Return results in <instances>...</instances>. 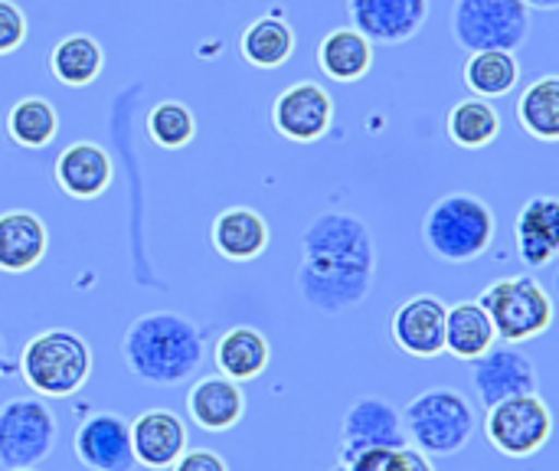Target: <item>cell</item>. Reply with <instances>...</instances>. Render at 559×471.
I'll use <instances>...</instances> for the list:
<instances>
[{"label": "cell", "instance_id": "6da1fadb", "mask_svg": "<svg viewBox=\"0 0 559 471\" xmlns=\"http://www.w3.org/2000/svg\"><path fill=\"white\" fill-rule=\"evenodd\" d=\"M377 275V246L367 223L344 210H324L301 236V262L295 272L298 295L321 315L357 308Z\"/></svg>", "mask_w": 559, "mask_h": 471}, {"label": "cell", "instance_id": "7a4b0ae2", "mask_svg": "<svg viewBox=\"0 0 559 471\" xmlns=\"http://www.w3.org/2000/svg\"><path fill=\"white\" fill-rule=\"evenodd\" d=\"M200 328L177 311H147L134 318L121 338V357L128 370L151 387L187 384L203 364Z\"/></svg>", "mask_w": 559, "mask_h": 471}, {"label": "cell", "instance_id": "3957f363", "mask_svg": "<svg viewBox=\"0 0 559 471\" xmlns=\"http://www.w3.org/2000/svg\"><path fill=\"white\" fill-rule=\"evenodd\" d=\"M400 420L406 446L419 449L429 459L459 456L478 429V413L472 400L452 387H429L416 393L400 413Z\"/></svg>", "mask_w": 559, "mask_h": 471}, {"label": "cell", "instance_id": "277c9868", "mask_svg": "<svg viewBox=\"0 0 559 471\" xmlns=\"http://www.w3.org/2000/svg\"><path fill=\"white\" fill-rule=\"evenodd\" d=\"M498 220L491 207L475 193H445L423 220V243L429 256L449 266L481 259L495 243Z\"/></svg>", "mask_w": 559, "mask_h": 471}, {"label": "cell", "instance_id": "5b68a950", "mask_svg": "<svg viewBox=\"0 0 559 471\" xmlns=\"http://www.w3.org/2000/svg\"><path fill=\"white\" fill-rule=\"evenodd\" d=\"M20 374L26 387L43 400H66L79 393L92 377L88 341L69 328L39 331L23 344Z\"/></svg>", "mask_w": 559, "mask_h": 471}, {"label": "cell", "instance_id": "8992f818", "mask_svg": "<svg viewBox=\"0 0 559 471\" xmlns=\"http://www.w3.org/2000/svg\"><path fill=\"white\" fill-rule=\"evenodd\" d=\"M478 305L488 311L498 341L524 344L550 331L554 325V298L534 275H511L491 282Z\"/></svg>", "mask_w": 559, "mask_h": 471}, {"label": "cell", "instance_id": "52a82bcc", "mask_svg": "<svg viewBox=\"0 0 559 471\" xmlns=\"http://www.w3.org/2000/svg\"><path fill=\"white\" fill-rule=\"evenodd\" d=\"M452 36L465 52H514L531 36V7L524 0H455Z\"/></svg>", "mask_w": 559, "mask_h": 471}, {"label": "cell", "instance_id": "ba28073f", "mask_svg": "<svg viewBox=\"0 0 559 471\" xmlns=\"http://www.w3.org/2000/svg\"><path fill=\"white\" fill-rule=\"evenodd\" d=\"M59 423L43 397H13L0 407V469H36L49 459Z\"/></svg>", "mask_w": 559, "mask_h": 471}, {"label": "cell", "instance_id": "9c48e42d", "mask_svg": "<svg viewBox=\"0 0 559 471\" xmlns=\"http://www.w3.org/2000/svg\"><path fill=\"white\" fill-rule=\"evenodd\" d=\"M485 436L501 456L531 459L550 443L554 413H550V407L544 403L540 393L511 397V400H501V403L488 407Z\"/></svg>", "mask_w": 559, "mask_h": 471}, {"label": "cell", "instance_id": "30bf717a", "mask_svg": "<svg viewBox=\"0 0 559 471\" xmlns=\"http://www.w3.org/2000/svg\"><path fill=\"white\" fill-rule=\"evenodd\" d=\"M472 390L478 403L488 410L501 400L540 393V374L534 357H527L518 344H491L481 357L468 361Z\"/></svg>", "mask_w": 559, "mask_h": 471}, {"label": "cell", "instance_id": "8fae6325", "mask_svg": "<svg viewBox=\"0 0 559 471\" xmlns=\"http://www.w3.org/2000/svg\"><path fill=\"white\" fill-rule=\"evenodd\" d=\"M334 98L318 82H295L272 102V125L282 138L311 144L331 131Z\"/></svg>", "mask_w": 559, "mask_h": 471}, {"label": "cell", "instance_id": "7c38bea8", "mask_svg": "<svg viewBox=\"0 0 559 471\" xmlns=\"http://www.w3.org/2000/svg\"><path fill=\"white\" fill-rule=\"evenodd\" d=\"M429 0H347L350 26L373 46H400L429 20Z\"/></svg>", "mask_w": 559, "mask_h": 471}, {"label": "cell", "instance_id": "4fadbf2b", "mask_svg": "<svg viewBox=\"0 0 559 471\" xmlns=\"http://www.w3.org/2000/svg\"><path fill=\"white\" fill-rule=\"evenodd\" d=\"M75 459L88 471H134L131 420L118 413H92L72 436Z\"/></svg>", "mask_w": 559, "mask_h": 471}, {"label": "cell", "instance_id": "5bb4252c", "mask_svg": "<svg viewBox=\"0 0 559 471\" xmlns=\"http://www.w3.org/2000/svg\"><path fill=\"white\" fill-rule=\"evenodd\" d=\"M400 446H406V433H403L400 410L390 400L360 397L357 403H350V410L344 413V423H341V459L337 462H344L364 449H400Z\"/></svg>", "mask_w": 559, "mask_h": 471}, {"label": "cell", "instance_id": "9a60e30c", "mask_svg": "<svg viewBox=\"0 0 559 471\" xmlns=\"http://www.w3.org/2000/svg\"><path fill=\"white\" fill-rule=\"evenodd\" d=\"M390 331L409 357H439L445 351V302L439 295H413L393 311Z\"/></svg>", "mask_w": 559, "mask_h": 471}, {"label": "cell", "instance_id": "2e32d148", "mask_svg": "<svg viewBox=\"0 0 559 471\" xmlns=\"http://www.w3.org/2000/svg\"><path fill=\"white\" fill-rule=\"evenodd\" d=\"M111 154L95 141H72L56 157V184L72 200H95L111 187Z\"/></svg>", "mask_w": 559, "mask_h": 471}, {"label": "cell", "instance_id": "e0dca14e", "mask_svg": "<svg viewBox=\"0 0 559 471\" xmlns=\"http://www.w3.org/2000/svg\"><path fill=\"white\" fill-rule=\"evenodd\" d=\"M187 449V426L170 410H147L131 423L134 462L151 471H167Z\"/></svg>", "mask_w": 559, "mask_h": 471}, {"label": "cell", "instance_id": "ac0fdd59", "mask_svg": "<svg viewBox=\"0 0 559 471\" xmlns=\"http://www.w3.org/2000/svg\"><path fill=\"white\" fill-rule=\"evenodd\" d=\"M187 413L203 433H226L246 416V393L223 374L200 377L187 393Z\"/></svg>", "mask_w": 559, "mask_h": 471}, {"label": "cell", "instance_id": "d6986e66", "mask_svg": "<svg viewBox=\"0 0 559 471\" xmlns=\"http://www.w3.org/2000/svg\"><path fill=\"white\" fill-rule=\"evenodd\" d=\"M514 246L527 269H544L559 252V200L534 197L521 207L514 223Z\"/></svg>", "mask_w": 559, "mask_h": 471}, {"label": "cell", "instance_id": "ffe728a7", "mask_svg": "<svg viewBox=\"0 0 559 471\" xmlns=\"http://www.w3.org/2000/svg\"><path fill=\"white\" fill-rule=\"evenodd\" d=\"M49 229L29 210H7L0 213V272L20 275L36 269L46 259Z\"/></svg>", "mask_w": 559, "mask_h": 471}, {"label": "cell", "instance_id": "44dd1931", "mask_svg": "<svg viewBox=\"0 0 559 471\" xmlns=\"http://www.w3.org/2000/svg\"><path fill=\"white\" fill-rule=\"evenodd\" d=\"M210 243L229 262H255L269 249V223L252 207H229L213 220Z\"/></svg>", "mask_w": 559, "mask_h": 471}, {"label": "cell", "instance_id": "7402d4cb", "mask_svg": "<svg viewBox=\"0 0 559 471\" xmlns=\"http://www.w3.org/2000/svg\"><path fill=\"white\" fill-rule=\"evenodd\" d=\"M269 361H272V344L252 325H236L216 341V367L223 377L236 384H249L262 377Z\"/></svg>", "mask_w": 559, "mask_h": 471}, {"label": "cell", "instance_id": "603a6c76", "mask_svg": "<svg viewBox=\"0 0 559 471\" xmlns=\"http://www.w3.org/2000/svg\"><path fill=\"white\" fill-rule=\"evenodd\" d=\"M318 66L334 82H360L373 66V43L354 26H337L321 39Z\"/></svg>", "mask_w": 559, "mask_h": 471}, {"label": "cell", "instance_id": "cb8c5ba5", "mask_svg": "<svg viewBox=\"0 0 559 471\" xmlns=\"http://www.w3.org/2000/svg\"><path fill=\"white\" fill-rule=\"evenodd\" d=\"M239 52L255 69H278L295 52V30L288 26L285 16L265 13L246 26L242 39H239Z\"/></svg>", "mask_w": 559, "mask_h": 471}, {"label": "cell", "instance_id": "d4e9b609", "mask_svg": "<svg viewBox=\"0 0 559 471\" xmlns=\"http://www.w3.org/2000/svg\"><path fill=\"white\" fill-rule=\"evenodd\" d=\"M498 341L488 311L478 302H459L445 308V351L459 361L481 357Z\"/></svg>", "mask_w": 559, "mask_h": 471}, {"label": "cell", "instance_id": "484cf974", "mask_svg": "<svg viewBox=\"0 0 559 471\" xmlns=\"http://www.w3.org/2000/svg\"><path fill=\"white\" fill-rule=\"evenodd\" d=\"M102 66H105L102 43L95 36H88V33H69V36H62L52 46V52H49L52 75L62 85H72V89L92 85L102 75Z\"/></svg>", "mask_w": 559, "mask_h": 471}, {"label": "cell", "instance_id": "4316f807", "mask_svg": "<svg viewBox=\"0 0 559 471\" xmlns=\"http://www.w3.org/2000/svg\"><path fill=\"white\" fill-rule=\"evenodd\" d=\"M445 131H449L452 144H459L465 151H478V148H488L501 134V115L491 105V98L472 95V98H462L452 105Z\"/></svg>", "mask_w": 559, "mask_h": 471}, {"label": "cell", "instance_id": "83f0119b", "mask_svg": "<svg viewBox=\"0 0 559 471\" xmlns=\"http://www.w3.org/2000/svg\"><path fill=\"white\" fill-rule=\"evenodd\" d=\"M7 134L13 144H20L26 151H43L46 144H52L59 134V115H56L52 102L39 98V95L20 98L7 115Z\"/></svg>", "mask_w": 559, "mask_h": 471}, {"label": "cell", "instance_id": "f1b7e54d", "mask_svg": "<svg viewBox=\"0 0 559 471\" xmlns=\"http://www.w3.org/2000/svg\"><path fill=\"white\" fill-rule=\"evenodd\" d=\"M465 85L478 95V98H501L508 95L518 79H521V62L514 52L504 49H481V52H468L465 62Z\"/></svg>", "mask_w": 559, "mask_h": 471}, {"label": "cell", "instance_id": "f546056e", "mask_svg": "<svg viewBox=\"0 0 559 471\" xmlns=\"http://www.w3.org/2000/svg\"><path fill=\"white\" fill-rule=\"evenodd\" d=\"M521 128L537 141H559V79L540 75L518 102Z\"/></svg>", "mask_w": 559, "mask_h": 471}, {"label": "cell", "instance_id": "4dcf8cb0", "mask_svg": "<svg viewBox=\"0 0 559 471\" xmlns=\"http://www.w3.org/2000/svg\"><path fill=\"white\" fill-rule=\"evenodd\" d=\"M144 128H147V138H151L157 148H164V151H180V148H187V144L197 138V118H193V111H190L183 102H177V98L157 102V105L147 111Z\"/></svg>", "mask_w": 559, "mask_h": 471}, {"label": "cell", "instance_id": "1f68e13d", "mask_svg": "<svg viewBox=\"0 0 559 471\" xmlns=\"http://www.w3.org/2000/svg\"><path fill=\"white\" fill-rule=\"evenodd\" d=\"M347 471H413L409 462V446L400 449H364L344 459Z\"/></svg>", "mask_w": 559, "mask_h": 471}, {"label": "cell", "instance_id": "d6a6232c", "mask_svg": "<svg viewBox=\"0 0 559 471\" xmlns=\"http://www.w3.org/2000/svg\"><path fill=\"white\" fill-rule=\"evenodd\" d=\"M26 39V16L13 0H0V56H10Z\"/></svg>", "mask_w": 559, "mask_h": 471}, {"label": "cell", "instance_id": "836d02e7", "mask_svg": "<svg viewBox=\"0 0 559 471\" xmlns=\"http://www.w3.org/2000/svg\"><path fill=\"white\" fill-rule=\"evenodd\" d=\"M170 471H229V466L213 449H183V456L170 466Z\"/></svg>", "mask_w": 559, "mask_h": 471}, {"label": "cell", "instance_id": "e575fe53", "mask_svg": "<svg viewBox=\"0 0 559 471\" xmlns=\"http://www.w3.org/2000/svg\"><path fill=\"white\" fill-rule=\"evenodd\" d=\"M409 462H413V471H436V466L429 462V456H423L419 449L409 446Z\"/></svg>", "mask_w": 559, "mask_h": 471}, {"label": "cell", "instance_id": "d590c367", "mask_svg": "<svg viewBox=\"0 0 559 471\" xmlns=\"http://www.w3.org/2000/svg\"><path fill=\"white\" fill-rule=\"evenodd\" d=\"M527 7H534V10H557L559 0H524Z\"/></svg>", "mask_w": 559, "mask_h": 471}, {"label": "cell", "instance_id": "8d00e7d4", "mask_svg": "<svg viewBox=\"0 0 559 471\" xmlns=\"http://www.w3.org/2000/svg\"><path fill=\"white\" fill-rule=\"evenodd\" d=\"M3 374H10V357H7V344H3V338H0V377Z\"/></svg>", "mask_w": 559, "mask_h": 471}, {"label": "cell", "instance_id": "74e56055", "mask_svg": "<svg viewBox=\"0 0 559 471\" xmlns=\"http://www.w3.org/2000/svg\"><path fill=\"white\" fill-rule=\"evenodd\" d=\"M331 471H347V469H344V462H337V466H334V469H331Z\"/></svg>", "mask_w": 559, "mask_h": 471}, {"label": "cell", "instance_id": "f35d334b", "mask_svg": "<svg viewBox=\"0 0 559 471\" xmlns=\"http://www.w3.org/2000/svg\"><path fill=\"white\" fill-rule=\"evenodd\" d=\"M7 471H36V469H7Z\"/></svg>", "mask_w": 559, "mask_h": 471}]
</instances>
